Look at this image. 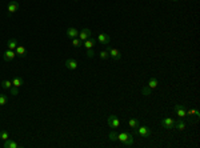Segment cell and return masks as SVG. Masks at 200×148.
<instances>
[{
	"instance_id": "15",
	"label": "cell",
	"mask_w": 200,
	"mask_h": 148,
	"mask_svg": "<svg viewBox=\"0 0 200 148\" xmlns=\"http://www.w3.org/2000/svg\"><path fill=\"white\" fill-rule=\"evenodd\" d=\"M3 147H4V148H19L20 144H17L16 141H14V140H11V139H8V140L4 141V146H3Z\"/></svg>"
},
{
	"instance_id": "32",
	"label": "cell",
	"mask_w": 200,
	"mask_h": 148,
	"mask_svg": "<svg viewBox=\"0 0 200 148\" xmlns=\"http://www.w3.org/2000/svg\"><path fill=\"white\" fill-rule=\"evenodd\" d=\"M73 2H78V0H73Z\"/></svg>"
},
{
	"instance_id": "26",
	"label": "cell",
	"mask_w": 200,
	"mask_h": 148,
	"mask_svg": "<svg viewBox=\"0 0 200 148\" xmlns=\"http://www.w3.org/2000/svg\"><path fill=\"white\" fill-rule=\"evenodd\" d=\"M0 139H2L3 141L8 140V139H10V135H8V132H7V131H0Z\"/></svg>"
},
{
	"instance_id": "27",
	"label": "cell",
	"mask_w": 200,
	"mask_h": 148,
	"mask_svg": "<svg viewBox=\"0 0 200 148\" xmlns=\"http://www.w3.org/2000/svg\"><path fill=\"white\" fill-rule=\"evenodd\" d=\"M99 56H100V59H101V60H107V59H109V55H108V52H107V51H101L100 54H99Z\"/></svg>"
},
{
	"instance_id": "22",
	"label": "cell",
	"mask_w": 200,
	"mask_h": 148,
	"mask_svg": "<svg viewBox=\"0 0 200 148\" xmlns=\"http://www.w3.org/2000/svg\"><path fill=\"white\" fill-rule=\"evenodd\" d=\"M128 125H130V127L131 128H137V127H139V120H137V119H130V120H128Z\"/></svg>"
},
{
	"instance_id": "21",
	"label": "cell",
	"mask_w": 200,
	"mask_h": 148,
	"mask_svg": "<svg viewBox=\"0 0 200 148\" xmlns=\"http://www.w3.org/2000/svg\"><path fill=\"white\" fill-rule=\"evenodd\" d=\"M0 85H2L4 89H10L12 87V80H8V79H5V80H3L2 83H0Z\"/></svg>"
},
{
	"instance_id": "31",
	"label": "cell",
	"mask_w": 200,
	"mask_h": 148,
	"mask_svg": "<svg viewBox=\"0 0 200 148\" xmlns=\"http://www.w3.org/2000/svg\"><path fill=\"white\" fill-rule=\"evenodd\" d=\"M172 2H179V0H172Z\"/></svg>"
},
{
	"instance_id": "16",
	"label": "cell",
	"mask_w": 200,
	"mask_h": 148,
	"mask_svg": "<svg viewBox=\"0 0 200 148\" xmlns=\"http://www.w3.org/2000/svg\"><path fill=\"white\" fill-rule=\"evenodd\" d=\"M186 127H187V124H186V122H184V119H180V120H177V122H175V125H174V128L179 129V131L186 129Z\"/></svg>"
},
{
	"instance_id": "5",
	"label": "cell",
	"mask_w": 200,
	"mask_h": 148,
	"mask_svg": "<svg viewBox=\"0 0 200 148\" xmlns=\"http://www.w3.org/2000/svg\"><path fill=\"white\" fill-rule=\"evenodd\" d=\"M175 112H176V115L179 116L180 119H186L187 118V109L184 106H180V104H176L175 106Z\"/></svg>"
},
{
	"instance_id": "29",
	"label": "cell",
	"mask_w": 200,
	"mask_h": 148,
	"mask_svg": "<svg viewBox=\"0 0 200 148\" xmlns=\"http://www.w3.org/2000/svg\"><path fill=\"white\" fill-rule=\"evenodd\" d=\"M151 91H152V89H149L148 87H144L143 89H141V94L146 95V96H147V95H149V94H151Z\"/></svg>"
},
{
	"instance_id": "17",
	"label": "cell",
	"mask_w": 200,
	"mask_h": 148,
	"mask_svg": "<svg viewBox=\"0 0 200 148\" xmlns=\"http://www.w3.org/2000/svg\"><path fill=\"white\" fill-rule=\"evenodd\" d=\"M23 84H24V80L21 79L20 76H15V78L12 79V85H14V87L19 88V87H21Z\"/></svg>"
},
{
	"instance_id": "23",
	"label": "cell",
	"mask_w": 200,
	"mask_h": 148,
	"mask_svg": "<svg viewBox=\"0 0 200 148\" xmlns=\"http://www.w3.org/2000/svg\"><path fill=\"white\" fill-rule=\"evenodd\" d=\"M72 45H73V47H76V48H79V47H82V45H83V42L79 38H73L72 39Z\"/></svg>"
},
{
	"instance_id": "10",
	"label": "cell",
	"mask_w": 200,
	"mask_h": 148,
	"mask_svg": "<svg viewBox=\"0 0 200 148\" xmlns=\"http://www.w3.org/2000/svg\"><path fill=\"white\" fill-rule=\"evenodd\" d=\"M15 57H16V52L12 51V49H7V51L3 54V59L5 61H12Z\"/></svg>"
},
{
	"instance_id": "4",
	"label": "cell",
	"mask_w": 200,
	"mask_h": 148,
	"mask_svg": "<svg viewBox=\"0 0 200 148\" xmlns=\"http://www.w3.org/2000/svg\"><path fill=\"white\" fill-rule=\"evenodd\" d=\"M107 124H108V127H111V128H119L120 127V120L118 119V116L109 115L108 119H107Z\"/></svg>"
},
{
	"instance_id": "28",
	"label": "cell",
	"mask_w": 200,
	"mask_h": 148,
	"mask_svg": "<svg viewBox=\"0 0 200 148\" xmlns=\"http://www.w3.org/2000/svg\"><path fill=\"white\" fill-rule=\"evenodd\" d=\"M10 89H11V95H12V96H17V95H19V89H17L16 87H14V85H12Z\"/></svg>"
},
{
	"instance_id": "24",
	"label": "cell",
	"mask_w": 200,
	"mask_h": 148,
	"mask_svg": "<svg viewBox=\"0 0 200 148\" xmlns=\"http://www.w3.org/2000/svg\"><path fill=\"white\" fill-rule=\"evenodd\" d=\"M8 101V96L4 94H0V106H5Z\"/></svg>"
},
{
	"instance_id": "19",
	"label": "cell",
	"mask_w": 200,
	"mask_h": 148,
	"mask_svg": "<svg viewBox=\"0 0 200 148\" xmlns=\"http://www.w3.org/2000/svg\"><path fill=\"white\" fill-rule=\"evenodd\" d=\"M17 45H19V44H17V40L14 39V38L10 39V40L7 42V48H8V49H12V51H15Z\"/></svg>"
},
{
	"instance_id": "2",
	"label": "cell",
	"mask_w": 200,
	"mask_h": 148,
	"mask_svg": "<svg viewBox=\"0 0 200 148\" xmlns=\"http://www.w3.org/2000/svg\"><path fill=\"white\" fill-rule=\"evenodd\" d=\"M107 52H108L109 57L112 59L113 61H119L122 59V54L118 48H113V47H107Z\"/></svg>"
},
{
	"instance_id": "7",
	"label": "cell",
	"mask_w": 200,
	"mask_h": 148,
	"mask_svg": "<svg viewBox=\"0 0 200 148\" xmlns=\"http://www.w3.org/2000/svg\"><path fill=\"white\" fill-rule=\"evenodd\" d=\"M160 124H162L164 128H167V129H172V128H174V125H175V120L172 118H164V119L160 120Z\"/></svg>"
},
{
	"instance_id": "1",
	"label": "cell",
	"mask_w": 200,
	"mask_h": 148,
	"mask_svg": "<svg viewBox=\"0 0 200 148\" xmlns=\"http://www.w3.org/2000/svg\"><path fill=\"white\" fill-rule=\"evenodd\" d=\"M118 140L125 147H131L134 144V137L128 132H120V134H118Z\"/></svg>"
},
{
	"instance_id": "30",
	"label": "cell",
	"mask_w": 200,
	"mask_h": 148,
	"mask_svg": "<svg viewBox=\"0 0 200 148\" xmlns=\"http://www.w3.org/2000/svg\"><path fill=\"white\" fill-rule=\"evenodd\" d=\"M87 56H88V57H94V56H95V51H94V48L87 49Z\"/></svg>"
},
{
	"instance_id": "6",
	"label": "cell",
	"mask_w": 200,
	"mask_h": 148,
	"mask_svg": "<svg viewBox=\"0 0 200 148\" xmlns=\"http://www.w3.org/2000/svg\"><path fill=\"white\" fill-rule=\"evenodd\" d=\"M19 2H16V0H11L10 3H8V5H7V11H8V14L12 15V14H15L17 10H19Z\"/></svg>"
},
{
	"instance_id": "13",
	"label": "cell",
	"mask_w": 200,
	"mask_h": 148,
	"mask_svg": "<svg viewBox=\"0 0 200 148\" xmlns=\"http://www.w3.org/2000/svg\"><path fill=\"white\" fill-rule=\"evenodd\" d=\"M95 44H96V39H94V38H88L87 40H84V42H83V47H84L85 49L94 48Z\"/></svg>"
},
{
	"instance_id": "20",
	"label": "cell",
	"mask_w": 200,
	"mask_h": 148,
	"mask_svg": "<svg viewBox=\"0 0 200 148\" xmlns=\"http://www.w3.org/2000/svg\"><path fill=\"white\" fill-rule=\"evenodd\" d=\"M159 85V80L156 79V78H151L149 79V82H148V85H147V87H148L149 89H155L156 87H158Z\"/></svg>"
},
{
	"instance_id": "11",
	"label": "cell",
	"mask_w": 200,
	"mask_h": 148,
	"mask_svg": "<svg viewBox=\"0 0 200 148\" xmlns=\"http://www.w3.org/2000/svg\"><path fill=\"white\" fill-rule=\"evenodd\" d=\"M64 66H66V68L73 71V69L78 68V61H76L75 59H67L66 61H64Z\"/></svg>"
},
{
	"instance_id": "25",
	"label": "cell",
	"mask_w": 200,
	"mask_h": 148,
	"mask_svg": "<svg viewBox=\"0 0 200 148\" xmlns=\"http://www.w3.org/2000/svg\"><path fill=\"white\" fill-rule=\"evenodd\" d=\"M108 139L111 141H116V140H118V134H116L115 131H111L108 134Z\"/></svg>"
},
{
	"instance_id": "9",
	"label": "cell",
	"mask_w": 200,
	"mask_h": 148,
	"mask_svg": "<svg viewBox=\"0 0 200 148\" xmlns=\"http://www.w3.org/2000/svg\"><path fill=\"white\" fill-rule=\"evenodd\" d=\"M91 29L90 28H83L82 31L79 32V35H78V38L82 40V42H84V40H87L88 38H91Z\"/></svg>"
},
{
	"instance_id": "12",
	"label": "cell",
	"mask_w": 200,
	"mask_h": 148,
	"mask_svg": "<svg viewBox=\"0 0 200 148\" xmlns=\"http://www.w3.org/2000/svg\"><path fill=\"white\" fill-rule=\"evenodd\" d=\"M187 116H189V118H188V122L192 123V118H195L196 120H198V118L200 116V112H199L198 109H195V108H191V109L187 111Z\"/></svg>"
},
{
	"instance_id": "8",
	"label": "cell",
	"mask_w": 200,
	"mask_h": 148,
	"mask_svg": "<svg viewBox=\"0 0 200 148\" xmlns=\"http://www.w3.org/2000/svg\"><path fill=\"white\" fill-rule=\"evenodd\" d=\"M97 42H99L100 44H103V45H108L109 42H111V38L107 35V33L100 32L99 35H97Z\"/></svg>"
},
{
	"instance_id": "18",
	"label": "cell",
	"mask_w": 200,
	"mask_h": 148,
	"mask_svg": "<svg viewBox=\"0 0 200 148\" xmlns=\"http://www.w3.org/2000/svg\"><path fill=\"white\" fill-rule=\"evenodd\" d=\"M15 52H16V55H19L20 57H26L27 56V49L23 47V45H17L16 49H15Z\"/></svg>"
},
{
	"instance_id": "3",
	"label": "cell",
	"mask_w": 200,
	"mask_h": 148,
	"mask_svg": "<svg viewBox=\"0 0 200 148\" xmlns=\"http://www.w3.org/2000/svg\"><path fill=\"white\" fill-rule=\"evenodd\" d=\"M134 132L136 135H139V136H141V137H148L151 135V129L148 127H146V125H139L137 128L134 129Z\"/></svg>"
},
{
	"instance_id": "14",
	"label": "cell",
	"mask_w": 200,
	"mask_h": 148,
	"mask_svg": "<svg viewBox=\"0 0 200 148\" xmlns=\"http://www.w3.org/2000/svg\"><path fill=\"white\" fill-rule=\"evenodd\" d=\"M67 36H68L69 39H73V38H78V35H79V31L75 28V27H69L68 29H67Z\"/></svg>"
}]
</instances>
